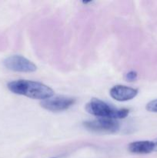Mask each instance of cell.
Returning a JSON list of instances; mask_svg holds the SVG:
<instances>
[{
  "instance_id": "cell-7",
  "label": "cell",
  "mask_w": 157,
  "mask_h": 158,
  "mask_svg": "<svg viewBox=\"0 0 157 158\" xmlns=\"http://www.w3.org/2000/svg\"><path fill=\"white\" fill-rule=\"evenodd\" d=\"M129 151L134 154H146L152 152L155 149V143L149 140H139L129 143Z\"/></svg>"
},
{
  "instance_id": "cell-1",
  "label": "cell",
  "mask_w": 157,
  "mask_h": 158,
  "mask_svg": "<svg viewBox=\"0 0 157 158\" xmlns=\"http://www.w3.org/2000/svg\"><path fill=\"white\" fill-rule=\"evenodd\" d=\"M7 86L13 94L36 100H46L52 97L54 94V91L49 86L39 82L31 80H15L9 82Z\"/></svg>"
},
{
  "instance_id": "cell-10",
  "label": "cell",
  "mask_w": 157,
  "mask_h": 158,
  "mask_svg": "<svg viewBox=\"0 0 157 158\" xmlns=\"http://www.w3.org/2000/svg\"><path fill=\"white\" fill-rule=\"evenodd\" d=\"M154 143H155V149H154V151H157V140L154 142Z\"/></svg>"
},
{
  "instance_id": "cell-8",
  "label": "cell",
  "mask_w": 157,
  "mask_h": 158,
  "mask_svg": "<svg viewBox=\"0 0 157 158\" xmlns=\"http://www.w3.org/2000/svg\"><path fill=\"white\" fill-rule=\"evenodd\" d=\"M146 108L149 112L157 113V99L152 100L149 103H148Z\"/></svg>"
},
{
  "instance_id": "cell-6",
  "label": "cell",
  "mask_w": 157,
  "mask_h": 158,
  "mask_svg": "<svg viewBox=\"0 0 157 158\" xmlns=\"http://www.w3.org/2000/svg\"><path fill=\"white\" fill-rule=\"evenodd\" d=\"M109 94L117 101H128L136 97L138 89L123 85H116L110 89Z\"/></svg>"
},
{
  "instance_id": "cell-3",
  "label": "cell",
  "mask_w": 157,
  "mask_h": 158,
  "mask_svg": "<svg viewBox=\"0 0 157 158\" xmlns=\"http://www.w3.org/2000/svg\"><path fill=\"white\" fill-rule=\"evenodd\" d=\"M85 127L95 133L113 134L119 129V124L115 120L107 118H98L83 123Z\"/></svg>"
},
{
  "instance_id": "cell-5",
  "label": "cell",
  "mask_w": 157,
  "mask_h": 158,
  "mask_svg": "<svg viewBox=\"0 0 157 158\" xmlns=\"http://www.w3.org/2000/svg\"><path fill=\"white\" fill-rule=\"evenodd\" d=\"M75 99L64 96H57L50 97L46 100H42L40 103L42 107L52 112L66 110L75 103Z\"/></svg>"
},
{
  "instance_id": "cell-9",
  "label": "cell",
  "mask_w": 157,
  "mask_h": 158,
  "mask_svg": "<svg viewBox=\"0 0 157 158\" xmlns=\"http://www.w3.org/2000/svg\"><path fill=\"white\" fill-rule=\"evenodd\" d=\"M137 76L138 75H137V73L135 71H130L126 74L125 78L128 82H133L137 79Z\"/></svg>"
},
{
  "instance_id": "cell-2",
  "label": "cell",
  "mask_w": 157,
  "mask_h": 158,
  "mask_svg": "<svg viewBox=\"0 0 157 158\" xmlns=\"http://www.w3.org/2000/svg\"><path fill=\"white\" fill-rule=\"evenodd\" d=\"M86 110L89 114L99 118H107L112 120L123 119L129 114V110L124 108H114L108 103L96 98L92 99L86 104Z\"/></svg>"
},
{
  "instance_id": "cell-4",
  "label": "cell",
  "mask_w": 157,
  "mask_h": 158,
  "mask_svg": "<svg viewBox=\"0 0 157 158\" xmlns=\"http://www.w3.org/2000/svg\"><path fill=\"white\" fill-rule=\"evenodd\" d=\"M3 63L8 69L15 72L32 73L37 69L33 63L20 55L10 56L4 60Z\"/></svg>"
}]
</instances>
